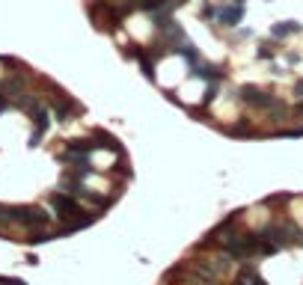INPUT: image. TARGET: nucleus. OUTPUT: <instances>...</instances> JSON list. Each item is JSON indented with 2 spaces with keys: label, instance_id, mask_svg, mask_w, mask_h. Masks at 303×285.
Listing matches in <instances>:
<instances>
[{
  "label": "nucleus",
  "instance_id": "obj_2",
  "mask_svg": "<svg viewBox=\"0 0 303 285\" xmlns=\"http://www.w3.org/2000/svg\"><path fill=\"white\" fill-rule=\"evenodd\" d=\"M223 250H226V256H232V259H250L253 253H259V238L256 235H241V238H229L226 244H223Z\"/></svg>",
  "mask_w": 303,
  "mask_h": 285
},
{
  "label": "nucleus",
  "instance_id": "obj_7",
  "mask_svg": "<svg viewBox=\"0 0 303 285\" xmlns=\"http://www.w3.org/2000/svg\"><path fill=\"white\" fill-rule=\"evenodd\" d=\"M176 54H182V57L190 62V68H196V65H199V51L193 48V42H187V39H184V42L176 48Z\"/></svg>",
  "mask_w": 303,
  "mask_h": 285
},
{
  "label": "nucleus",
  "instance_id": "obj_16",
  "mask_svg": "<svg viewBox=\"0 0 303 285\" xmlns=\"http://www.w3.org/2000/svg\"><path fill=\"white\" fill-rule=\"evenodd\" d=\"M235 3H244V0H235Z\"/></svg>",
  "mask_w": 303,
  "mask_h": 285
},
{
  "label": "nucleus",
  "instance_id": "obj_8",
  "mask_svg": "<svg viewBox=\"0 0 303 285\" xmlns=\"http://www.w3.org/2000/svg\"><path fill=\"white\" fill-rule=\"evenodd\" d=\"M271 33H274L277 39H286V36H292V33H301V24H298V21H280V24L271 27Z\"/></svg>",
  "mask_w": 303,
  "mask_h": 285
},
{
  "label": "nucleus",
  "instance_id": "obj_15",
  "mask_svg": "<svg viewBox=\"0 0 303 285\" xmlns=\"http://www.w3.org/2000/svg\"><path fill=\"white\" fill-rule=\"evenodd\" d=\"M196 285H217V283H214V280H202V277H199V283H196Z\"/></svg>",
  "mask_w": 303,
  "mask_h": 285
},
{
  "label": "nucleus",
  "instance_id": "obj_6",
  "mask_svg": "<svg viewBox=\"0 0 303 285\" xmlns=\"http://www.w3.org/2000/svg\"><path fill=\"white\" fill-rule=\"evenodd\" d=\"M131 57L143 65V71H146V77L149 80H155V57L146 51V48H131Z\"/></svg>",
  "mask_w": 303,
  "mask_h": 285
},
{
  "label": "nucleus",
  "instance_id": "obj_4",
  "mask_svg": "<svg viewBox=\"0 0 303 285\" xmlns=\"http://www.w3.org/2000/svg\"><path fill=\"white\" fill-rule=\"evenodd\" d=\"M241 95H244V101H247V104H253V107H262V110H274V107L280 104L274 95L262 92L259 86H241Z\"/></svg>",
  "mask_w": 303,
  "mask_h": 285
},
{
  "label": "nucleus",
  "instance_id": "obj_1",
  "mask_svg": "<svg viewBox=\"0 0 303 285\" xmlns=\"http://www.w3.org/2000/svg\"><path fill=\"white\" fill-rule=\"evenodd\" d=\"M0 220L3 223H18V226H27V229H39V226H48V214L45 208H0Z\"/></svg>",
  "mask_w": 303,
  "mask_h": 285
},
{
  "label": "nucleus",
  "instance_id": "obj_10",
  "mask_svg": "<svg viewBox=\"0 0 303 285\" xmlns=\"http://www.w3.org/2000/svg\"><path fill=\"white\" fill-rule=\"evenodd\" d=\"M68 110H71V107H68V101H54V113H57V119H60V122H65V119H68Z\"/></svg>",
  "mask_w": 303,
  "mask_h": 285
},
{
  "label": "nucleus",
  "instance_id": "obj_13",
  "mask_svg": "<svg viewBox=\"0 0 303 285\" xmlns=\"http://www.w3.org/2000/svg\"><path fill=\"white\" fill-rule=\"evenodd\" d=\"M214 98H217V80H214V83L208 86V92H205V98H202V104H211Z\"/></svg>",
  "mask_w": 303,
  "mask_h": 285
},
{
  "label": "nucleus",
  "instance_id": "obj_3",
  "mask_svg": "<svg viewBox=\"0 0 303 285\" xmlns=\"http://www.w3.org/2000/svg\"><path fill=\"white\" fill-rule=\"evenodd\" d=\"M51 205H54L57 217H62V220H77L83 214L80 205H77V199L68 196V193H51Z\"/></svg>",
  "mask_w": 303,
  "mask_h": 285
},
{
  "label": "nucleus",
  "instance_id": "obj_11",
  "mask_svg": "<svg viewBox=\"0 0 303 285\" xmlns=\"http://www.w3.org/2000/svg\"><path fill=\"white\" fill-rule=\"evenodd\" d=\"M217 12H220V9H217V6H211V3H205V6H202V18H205V21L217 18Z\"/></svg>",
  "mask_w": 303,
  "mask_h": 285
},
{
  "label": "nucleus",
  "instance_id": "obj_14",
  "mask_svg": "<svg viewBox=\"0 0 303 285\" xmlns=\"http://www.w3.org/2000/svg\"><path fill=\"white\" fill-rule=\"evenodd\" d=\"M6 107H9V101H6V95H0V113H3Z\"/></svg>",
  "mask_w": 303,
  "mask_h": 285
},
{
  "label": "nucleus",
  "instance_id": "obj_9",
  "mask_svg": "<svg viewBox=\"0 0 303 285\" xmlns=\"http://www.w3.org/2000/svg\"><path fill=\"white\" fill-rule=\"evenodd\" d=\"M193 77H202V80H220L223 77V68L220 65H205V68H193Z\"/></svg>",
  "mask_w": 303,
  "mask_h": 285
},
{
  "label": "nucleus",
  "instance_id": "obj_5",
  "mask_svg": "<svg viewBox=\"0 0 303 285\" xmlns=\"http://www.w3.org/2000/svg\"><path fill=\"white\" fill-rule=\"evenodd\" d=\"M217 21L223 24V27H238L241 21H244V3H229V6H223L220 12H217Z\"/></svg>",
  "mask_w": 303,
  "mask_h": 285
},
{
  "label": "nucleus",
  "instance_id": "obj_12",
  "mask_svg": "<svg viewBox=\"0 0 303 285\" xmlns=\"http://www.w3.org/2000/svg\"><path fill=\"white\" fill-rule=\"evenodd\" d=\"M256 54H259L262 59H271V54H274V48H271V45L265 42V45H259V48H256Z\"/></svg>",
  "mask_w": 303,
  "mask_h": 285
}]
</instances>
